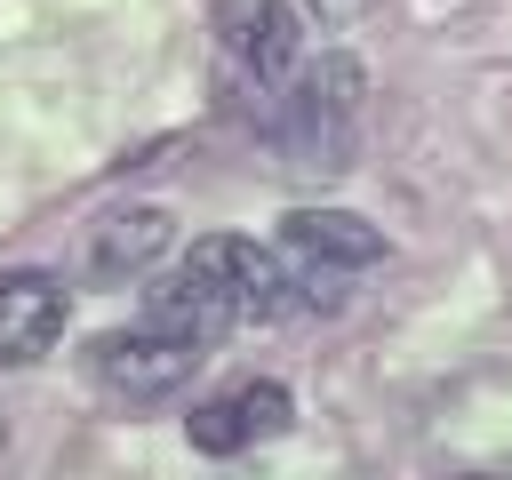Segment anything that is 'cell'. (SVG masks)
<instances>
[{
	"label": "cell",
	"instance_id": "obj_11",
	"mask_svg": "<svg viewBox=\"0 0 512 480\" xmlns=\"http://www.w3.org/2000/svg\"><path fill=\"white\" fill-rule=\"evenodd\" d=\"M0 448H8V416H0Z\"/></svg>",
	"mask_w": 512,
	"mask_h": 480
},
{
	"label": "cell",
	"instance_id": "obj_3",
	"mask_svg": "<svg viewBox=\"0 0 512 480\" xmlns=\"http://www.w3.org/2000/svg\"><path fill=\"white\" fill-rule=\"evenodd\" d=\"M184 264L232 304V320H280L296 296V280L272 264V248H256V240H232V232H208V240H192L184 248Z\"/></svg>",
	"mask_w": 512,
	"mask_h": 480
},
{
	"label": "cell",
	"instance_id": "obj_10",
	"mask_svg": "<svg viewBox=\"0 0 512 480\" xmlns=\"http://www.w3.org/2000/svg\"><path fill=\"white\" fill-rule=\"evenodd\" d=\"M320 8V24H344V16H360V0H312Z\"/></svg>",
	"mask_w": 512,
	"mask_h": 480
},
{
	"label": "cell",
	"instance_id": "obj_8",
	"mask_svg": "<svg viewBox=\"0 0 512 480\" xmlns=\"http://www.w3.org/2000/svg\"><path fill=\"white\" fill-rule=\"evenodd\" d=\"M144 328H168V336L216 344V336H232L240 320H232V304H224L192 264H176L168 280H152V288H144Z\"/></svg>",
	"mask_w": 512,
	"mask_h": 480
},
{
	"label": "cell",
	"instance_id": "obj_1",
	"mask_svg": "<svg viewBox=\"0 0 512 480\" xmlns=\"http://www.w3.org/2000/svg\"><path fill=\"white\" fill-rule=\"evenodd\" d=\"M360 96H368V72L352 56H336V48L272 88V144L288 152L296 176H344L352 168V152H360Z\"/></svg>",
	"mask_w": 512,
	"mask_h": 480
},
{
	"label": "cell",
	"instance_id": "obj_6",
	"mask_svg": "<svg viewBox=\"0 0 512 480\" xmlns=\"http://www.w3.org/2000/svg\"><path fill=\"white\" fill-rule=\"evenodd\" d=\"M64 336V280L56 272H0V360L24 368Z\"/></svg>",
	"mask_w": 512,
	"mask_h": 480
},
{
	"label": "cell",
	"instance_id": "obj_5",
	"mask_svg": "<svg viewBox=\"0 0 512 480\" xmlns=\"http://www.w3.org/2000/svg\"><path fill=\"white\" fill-rule=\"evenodd\" d=\"M216 40H224V56L272 96L288 72H296V16L280 8V0H216Z\"/></svg>",
	"mask_w": 512,
	"mask_h": 480
},
{
	"label": "cell",
	"instance_id": "obj_2",
	"mask_svg": "<svg viewBox=\"0 0 512 480\" xmlns=\"http://www.w3.org/2000/svg\"><path fill=\"white\" fill-rule=\"evenodd\" d=\"M96 384L104 392H120V400H160V392H176L200 360H208V344H192V336H168V328H112V336H96Z\"/></svg>",
	"mask_w": 512,
	"mask_h": 480
},
{
	"label": "cell",
	"instance_id": "obj_7",
	"mask_svg": "<svg viewBox=\"0 0 512 480\" xmlns=\"http://www.w3.org/2000/svg\"><path fill=\"white\" fill-rule=\"evenodd\" d=\"M280 240L312 272H368V264H384V232L360 224V216H344V208H296L280 224Z\"/></svg>",
	"mask_w": 512,
	"mask_h": 480
},
{
	"label": "cell",
	"instance_id": "obj_9",
	"mask_svg": "<svg viewBox=\"0 0 512 480\" xmlns=\"http://www.w3.org/2000/svg\"><path fill=\"white\" fill-rule=\"evenodd\" d=\"M160 248H168V208H120V216H104V224L88 232V280L120 288V280H136Z\"/></svg>",
	"mask_w": 512,
	"mask_h": 480
},
{
	"label": "cell",
	"instance_id": "obj_4",
	"mask_svg": "<svg viewBox=\"0 0 512 480\" xmlns=\"http://www.w3.org/2000/svg\"><path fill=\"white\" fill-rule=\"evenodd\" d=\"M288 416H296L288 384L248 376V384H232V392L200 400V408L184 416V432H192V448H200V456H240V448H256V440H272V432H288Z\"/></svg>",
	"mask_w": 512,
	"mask_h": 480
}]
</instances>
